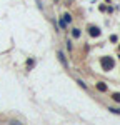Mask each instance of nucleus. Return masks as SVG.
<instances>
[{
	"label": "nucleus",
	"instance_id": "obj_1",
	"mask_svg": "<svg viewBox=\"0 0 120 125\" xmlns=\"http://www.w3.org/2000/svg\"><path fill=\"white\" fill-rule=\"evenodd\" d=\"M100 63H102V68L103 70H110V68L113 67V58L112 57H102Z\"/></svg>",
	"mask_w": 120,
	"mask_h": 125
},
{
	"label": "nucleus",
	"instance_id": "obj_2",
	"mask_svg": "<svg viewBox=\"0 0 120 125\" xmlns=\"http://www.w3.org/2000/svg\"><path fill=\"white\" fill-rule=\"evenodd\" d=\"M90 35H92V37H99L100 30L97 29V27H90Z\"/></svg>",
	"mask_w": 120,
	"mask_h": 125
},
{
	"label": "nucleus",
	"instance_id": "obj_3",
	"mask_svg": "<svg viewBox=\"0 0 120 125\" xmlns=\"http://www.w3.org/2000/svg\"><path fill=\"white\" fill-rule=\"evenodd\" d=\"M97 88H99L100 92H105V90H107V85H105L103 82H99V83H97Z\"/></svg>",
	"mask_w": 120,
	"mask_h": 125
},
{
	"label": "nucleus",
	"instance_id": "obj_4",
	"mask_svg": "<svg viewBox=\"0 0 120 125\" xmlns=\"http://www.w3.org/2000/svg\"><path fill=\"white\" fill-rule=\"evenodd\" d=\"M59 58H60V62H62V65H63V67H67V60H65V57H63V53H62V52H59Z\"/></svg>",
	"mask_w": 120,
	"mask_h": 125
},
{
	"label": "nucleus",
	"instance_id": "obj_5",
	"mask_svg": "<svg viewBox=\"0 0 120 125\" xmlns=\"http://www.w3.org/2000/svg\"><path fill=\"white\" fill-rule=\"evenodd\" d=\"M72 35H73L75 39H79V37H80V30H79V29H75L73 32H72Z\"/></svg>",
	"mask_w": 120,
	"mask_h": 125
},
{
	"label": "nucleus",
	"instance_id": "obj_6",
	"mask_svg": "<svg viewBox=\"0 0 120 125\" xmlns=\"http://www.w3.org/2000/svg\"><path fill=\"white\" fill-rule=\"evenodd\" d=\"M63 22H65V23H67V22H72V17H70L69 13H65V15H63Z\"/></svg>",
	"mask_w": 120,
	"mask_h": 125
},
{
	"label": "nucleus",
	"instance_id": "obj_7",
	"mask_svg": "<svg viewBox=\"0 0 120 125\" xmlns=\"http://www.w3.org/2000/svg\"><path fill=\"white\" fill-rule=\"evenodd\" d=\"M113 100L115 102H120V94H113Z\"/></svg>",
	"mask_w": 120,
	"mask_h": 125
}]
</instances>
